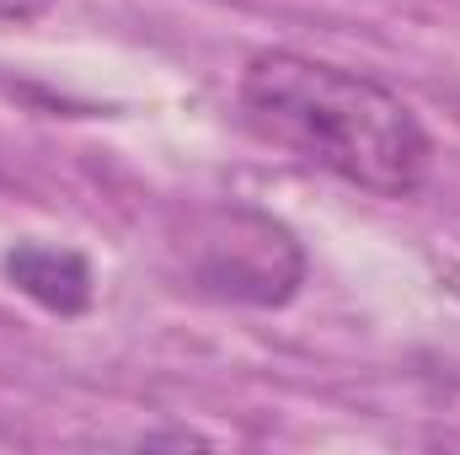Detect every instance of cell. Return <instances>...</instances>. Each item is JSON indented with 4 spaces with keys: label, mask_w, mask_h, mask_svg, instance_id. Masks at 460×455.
Masks as SVG:
<instances>
[{
    "label": "cell",
    "mask_w": 460,
    "mask_h": 455,
    "mask_svg": "<svg viewBox=\"0 0 460 455\" xmlns=\"http://www.w3.org/2000/svg\"><path fill=\"white\" fill-rule=\"evenodd\" d=\"M241 113L268 145L375 199H412L434 161L423 123L396 92L289 49L257 54L241 70Z\"/></svg>",
    "instance_id": "obj_1"
},
{
    "label": "cell",
    "mask_w": 460,
    "mask_h": 455,
    "mask_svg": "<svg viewBox=\"0 0 460 455\" xmlns=\"http://www.w3.org/2000/svg\"><path fill=\"white\" fill-rule=\"evenodd\" d=\"M5 279L27 300H38L43 311H59V317H75L92 306V268L81 252H65V246L22 241L16 252H5Z\"/></svg>",
    "instance_id": "obj_2"
},
{
    "label": "cell",
    "mask_w": 460,
    "mask_h": 455,
    "mask_svg": "<svg viewBox=\"0 0 460 455\" xmlns=\"http://www.w3.org/2000/svg\"><path fill=\"white\" fill-rule=\"evenodd\" d=\"M54 0H0V22H32V16H43Z\"/></svg>",
    "instance_id": "obj_3"
}]
</instances>
